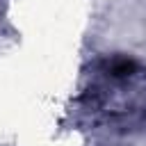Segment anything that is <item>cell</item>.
Here are the masks:
<instances>
[{"mask_svg":"<svg viewBox=\"0 0 146 146\" xmlns=\"http://www.w3.org/2000/svg\"><path fill=\"white\" fill-rule=\"evenodd\" d=\"M87 110L110 121L146 119V71L128 57L96 62L94 78L82 94Z\"/></svg>","mask_w":146,"mask_h":146,"instance_id":"1","label":"cell"}]
</instances>
